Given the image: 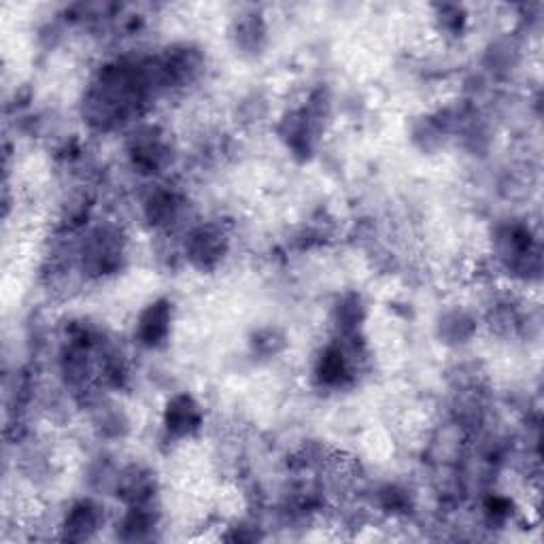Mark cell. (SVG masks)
Listing matches in <instances>:
<instances>
[{
    "label": "cell",
    "mask_w": 544,
    "mask_h": 544,
    "mask_svg": "<svg viewBox=\"0 0 544 544\" xmlns=\"http://www.w3.org/2000/svg\"><path fill=\"white\" fill-rule=\"evenodd\" d=\"M228 249V238L224 230L217 226H200L196 228L185 243V253L196 266H213L224 258Z\"/></svg>",
    "instance_id": "obj_1"
},
{
    "label": "cell",
    "mask_w": 544,
    "mask_h": 544,
    "mask_svg": "<svg viewBox=\"0 0 544 544\" xmlns=\"http://www.w3.org/2000/svg\"><path fill=\"white\" fill-rule=\"evenodd\" d=\"M105 523L102 508L94 502H79L66 513L62 523V538L66 540H90Z\"/></svg>",
    "instance_id": "obj_2"
},
{
    "label": "cell",
    "mask_w": 544,
    "mask_h": 544,
    "mask_svg": "<svg viewBox=\"0 0 544 544\" xmlns=\"http://www.w3.org/2000/svg\"><path fill=\"white\" fill-rule=\"evenodd\" d=\"M202 423L200 406L190 396H175L168 402L164 411V425L168 434L173 436H190Z\"/></svg>",
    "instance_id": "obj_3"
},
{
    "label": "cell",
    "mask_w": 544,
    "mask_h": 544,
    "mask_svg": "<svg viewBox=\"0 0 544 544\" xmlns=\"http://www.w3.org/2000/svg\"><path fill=\"white\" fill-rule=\"evenodd\" d=\"M168 330H170V304L164 300L153 302L139 321L141 343L147 347H158L166 340Z\"/></svg>",
    "instance_id": "obj_4"
}]
</instances>
